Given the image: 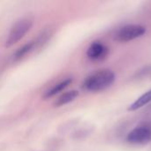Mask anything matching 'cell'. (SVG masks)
Returning a JSON list of instances; mask_svg holds the SVG:
<instances>
[{
  "label": "cell",
  "mask_w": 151,
  "mask_h": 151,
  "mask_svg": "<svg viewBox=\"0 0 151 151\" xmlns=\"http://www.w3.org/2000/svg\"><path fill=\"white\" fill-rule=\"evenodd\" d=\"M127 141L134 145H145L151 142V126L141 125L131 130L127 136Z\"/></svg>",
  "instance_id": "cell-4"
},
{
  "label": "cell",
  "mask_w": 151,
  "mask_h": 151,
  "mask_svg": "<svg viewBox=\"0 0 151 151\" xmlns=\"http://www.w3.org/2000/svg\"><path fill=\"white\" fill-rule=\"evenodd\" d=\"M109 53V49L99 41L93 42L87 50V56L89 59L97 61L104 59Z\"/></svg>",
  "instance_id": "cell-5"
},
{
  "label": "cell",
  "mask_w": 151,
  "mask_h": 151,
  "mask_svg": "<svg viewBox=\"0 0 151 151\" xmlns=\"http://www.w3.org/2000/svg\"><path fill=\"white\" fill-rule=\"evenodd\" d=\"M73 80L71 78H68V79H65L57 84H55L52 88H50L47 92H45V95L43 96L44 98H50V97H52L54 96L55 95H57L58 93L61 92L62 90H64L65 88H67L71 83H72Z\"/></svg>",
  "instance_id": "cell-7"
},
{
  "label": "cell",
  "mask_w": 151,
  "mask_h": 151,
  "mask_svg": "<svg viewBox=\"0 0 151 151\" xmlns=\"http://www.w3.org/2000/svg\"><path fill=\"white\" fill-rule=\"evenodd\" d=\"M79 96V92L77 90H71L68 91L65 94H63L56 102V106H62L65 104H67L71 102H73V100L76 99V97Z\"/></svg>",
  "instance_id": "cell-8"
},
{
  "label": "cell",
  "mask_w": 151,
  "mask_h": 151,
  "mask_svg": "<svg viewBox=\"0 0 151 151\" xmlns=\"http://www.w3.org/2000/svg\"><path fill=\"white\" fill-rule=\"evenodd\" d=\"M34 22V19L30 16L21 18L12 27L5 41V46L11 47L21 40L24 35L30 30Z\"/></svg>",
  "instance_id": "cell-2"
},
{
  "label": "cell",
  "mask_w": 151,
  "mask_h": 151,
  "mask_svg": "<svg viewBox=\"0 0 151 151\" xmlns=\"http://www.w3.org/2000/svg\"><path fill=\"white\" fill-rule=\"evenodd\" d=\"M147 29L144 26L129 24L119 27L114 34V40L120 42H127L143 36Z\"/></svg>",
  "instance_id": "cell-3"
},
{
  "label": "cell",
  "mask_w": 151,
  "mask_h": 151,
  "mask_svg": "<svg viewBox=\"0 0 151 151\" xmlns=\"http://www.w3.org/2000/svg\"><path fill=\"white\" fill-rule=\"evenodd\" d=\"M34 46H35V42H33L25 44L23 47L19 48V49L15 52V54L13 55V59H14V60H19V59L22 58L23 57H25L28 52H30V51L33 50Z\"/></svg>",
  "instance_id": "cell-9"
},
{
  "label": "cell",
  "mask_w": 151,
  "mask_h": 151,
  "mask_svg": "<svg viewBox=\"0 0 151 151\" xmlns=\"http://www.w3.org/2000/svg\"><path fill=\"white\" fill-rule=\"evenodd\" d=\"M151 102V88L150 90H148L147 92H145L144 94H142L140 97H138L133 104H131L127 110L129 111H137L142 107H144L145 105H147L148 104H150Z\"/></svg>",
  "instance_id": "cell-6"
},
{
  "label": "cell",
  "mask_w": 151,
  "mask_h": 151,
  "mask_svg": "<svg viewBox=\"0 0 151 151\" xmlns=\"http://www.w3.org/2000/svg\"><path fill=\"white\" fill-rule=\"evenodd\" d=\"M115 73L107 68L100 69L88 75L83 82V88L90 92H99L110 88L115 81Z\"/></svg>",
  "instance_id": "cell-1"
}]
</instances>
